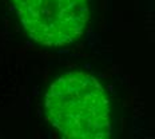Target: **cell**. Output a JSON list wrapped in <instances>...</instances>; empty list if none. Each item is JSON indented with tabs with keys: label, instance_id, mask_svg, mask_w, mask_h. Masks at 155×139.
I'll return each instance as SVG.
<instances>
[{
	"label": "cell",
	"instance_id": "1",
	"mask_svg": "<svg viewBox=\"0 0 155 139\" xmlns=\"http://www.w3.org/2000/svg\"><path fill=\"white\" fill-rule=\"evenodd\" d=\"M46 115L63 139H110L111 115L104 88L90 74L66 72L44 99Z\"/></svg>",
	"mask_w": 155,
	"mask_h": 139
},
{
	"label": "cell",
	"instance_id": "2",
	"mask_svg": "<svg viewBox=\"0 0 155 139\" xmlns=\"http://www.w3.org/2000/svg\"><path fill=\"white\" fill-rule=\"evenodd\" d=\"M27 34L47 47L75 41L88 22V0H11Z\"/></svg>",
	"mask_w": 155,
	"mask_h": 139
}]
</instances>
